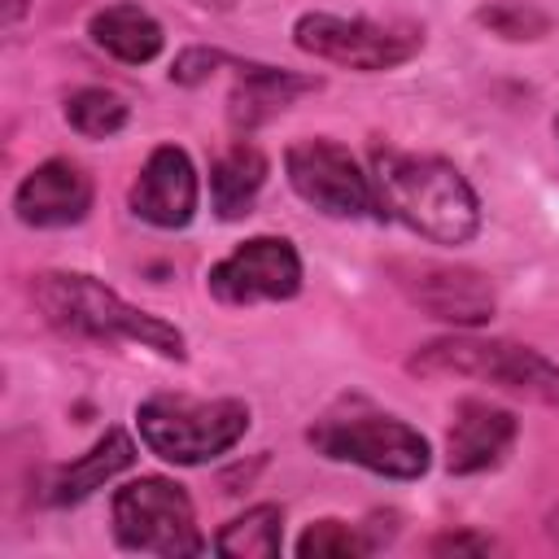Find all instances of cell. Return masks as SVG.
I'll return each instance as SVG.
<instances>
[{
  "label": "cell",
  "instance_id": "cell-1",
  "mask_svg": "<svg viewBox=\"0 0 559 559\" xmlns=\"http://www.w3.org/2000/svg\"><path fill=\"white\" fill-rule=\"evenodd\" d=\"M371 188H376V210L406 223L424 240L467 245L480 227V201L472 183L459 175V166L441 157L376 148Z\"/></svg>",
  "mask_w": 559,
  "mask_h": 559
},
{
  "label": "cell",
  "instance_id": "cell-2",
  "mask_svg": "<svg viewBox=\"0 0 559 559\" xmlns=\"http://www.w3.org/2000/svg\"><path fill=\"white\" fill-rule=\"evenodd\" d=\"M31 297L39 306V314L57 332H66V336H83V341H135L144 349H157L162 358H183L179 328H170L157 314L135 310L114 288H105L96 275H83V271H44V275H35Z\"/></svg>",
  "mask_w": 559,
  "mask_h": 559
},
{
  "label": "cell",
  "instance_id": "cell-3",
  "mask_svg": "<svg viewBox=\"0 0 559 559\" xmlns=\"http://www.w3.org/2000/svg\"><path fill=\"white\" fill-rule=\"evenodd\" d=\"M306 441L323 459L354 463V467H367V472L389 476V480H415L432 463L428 441L411 424H402L397 415L376 411L362 397H345L332 411H323L310 424Z\"/></svg>",
  "mask_w": 559,
  "mask_h": 559
},
{
  "label": "cell",
  "instance_id": "cell-4",
  "mask_svg": "<svg viewBox=\"0 0 559 559\" xmlns=\"http://www.w3.org/2000/svg\"><path fill=\"white\" fill-rule=\"evenodd\" d=\"M415 376H467V380H489L507 393H524L542 406H559V367L515 341L498 336H437L419 345L406 362Z\"/></svg>",
  "mask_w": 559,
  "mask_h": 559
},
{
  "label": "cell",
  "instance_id": "cell-5",
  "mask_svg": "<svg viewBox=\"0 0 559 559\" xmlns=\"http://www.w3.org/2000/svg\"><path fill=\"white\" fill-rule=\"evenodd\" d=\"M135 424L144 445L179 467H197L210 463L218 454H227L245 428H249V406L236 397H183V393H153L135 406Z\"/></svg>",
  "mask_w": 559,
  "mask_h": 559
},
{
  "label": "cell",
  "instance_id": "cell-6",
  "mask_svg": "<svg viewBox=\"0 0 559 559\" xmlns=\"http://www.w3.org/2000/svg\"><path fill=\"white\" fill-rule=\"evenodd\" d=\"M114 537L122 550L162 559H188L205 550L192 498L166 476H140L114 493Z\"/></svg>",
  "mask_w": 559,
  "mask_h": 559
},
{
  "label": "cell",
  "instance_id": "cell-7",
  "mask_svg": "<svg viewBox=\"0 0 559 559\" xmlns=\"http://www.w3.org/2000/svg\"><path fill=\"white\" fill-rule=\"evenodd\" d=\"M293 44L319 61L349 70H393L424 48V31L406 22H371V17H336V13H301L293 22Z\"/></svg>",
  "mask_w": 559,
  "mask_h": 559
},
{
  "label": "cell",
  "instance_id": "cell-8",
  "mask_svg": "<svg viewBox=\"0 0 559 559\" xmlns=\"http://www.w3.org/2000/svg\"><path fill=\"white\" fill-rule=\"evenodd\" d=\"M284 170H288L293 192L306 205H314L319 214H328V218H362V214L376 210L371 179L358 170V162L349 157V148L336 144V140L314 135V140L288 144Z\"/></svg>",
  "mask_w": 559,
  "mask_h": 559
},
{
  "label": "cell",
  "instance_id": "cell-9",
  "mask_svg": "<svg viewBox=\"0 0 559 559\" xmlns=\"http://www.w3.org/2000/svg\"><path fill=\"white\" fill-rule=\"evenodd\" d=\"M205 284L223 306L288 301L301 288V258L284 236H249L223 262L210 266Z\"/></svg>",
  "mask_w": 559,
  "mask_h": 559
},
{
  "label": "cell",
  "instance_id": "cell-10",
  "mask_svg": "<svg viewBox=\"0 0 559 559\" xmlns=\"http://www.w3.org/2000/svg\"><path fill=\"white\" fill-rule=\"evenodd\" d=\"M393 275H397V288H402L419 310H428V314L441 319V323L480 328V323H489L493 310H498L493 284H489L480 271H472V266H450V262H397Z\"/></svg>",
  "mask_w": 559,
  "mask_h": 559
},
{
  "label": "cell",
  "instance_id": "cell-11",
  "mask_svg": "<svg viewBox=\"0 0 559 559\" xmlns=\"http://www.w3.org/2000/svg\"><path fill=\"white\" fill-rule=\"evenodd\" d=\"M131 214L162 227V231H175V227H188L192 214H197V170H192V157L175 144H157L140 170V179L131 183Z\"/></svg>",
  "mask_w": 559,
  "mask_h": 559
},
{
  "label": "cell",
  "instance_id": "cell-12",
  "mask_svg": "<svg viewBox=\"0 0 559 559\" xmlns=\"http://www.w3.org/2000/svg\"><path fill=\"white\" fill-rule=\"evenodd\" d=\"M13 210L26 227H70L92 210V179L74 162L48 157L17 183Z\"/></svg>",
  "mask_w": 559,
  "mask_h": 559
},
{
  "label": "cell",
  "instance_id": "cell-13",
  "mask_svg": "<svg viewBox=\"0 0 559 559\" xmlns=\"http://www.w3.org/2000/svg\"><path fill=\"white\" fill-rule=\"evenodd\" d=\"M515 415L493 406V402H480V397H463L454 406V424L445 432V467L454 476H472V472H485L493 467L507 445L515 441Z\"/></svg>",
  "mask_w": 559,
  "mask_h": 559
},
{
  "label": "cell",
  "instance_id": "cell-14",
  "mask_svg": "<svg viewBox=\"0 0 559 559\" xmlns=\"http://www.w3.org/2000/svg\"><path fill=\"white\" fill-rule=\"evenodd\" d=\"M135 463V445H131V437L122 432V428H109L83 459H74L70 467H61L57 476H52V485H48V502L52 507H70V502H83V498H92L96 489H105V480H114L118 472H127Z\"/></svg>",
  "mask_w": 559,
  "mask_h": 559
},
{
  "label": "cell",
  "instance_id": "cell-15",
  "mask_svg": "<svg viewBox=\"0 0 559 559\" xmlns=\"http://www.w3.org/2000/svg\"><path fill=\"white\" fill-rule=\"evenodd\" d=\"M87 35L96 48H105L109 57L127 61V66H144L162 52V26L153 13H144L140 4H109L100 13H92Z\"/></svg>",
  "mask_w": 559,
  "mask_h": 559
},
{
  "label": "cell",
  "instance_id": "cell-16",
  "mask_svg": "<svg viewBox=\"0 0 559 559\" xmlns=\"http://www.w3.org/2000/svg\"><path fill=\"white\" fill-rule=\"evenodd\" d=\"M266 183V157L258 144H231L214 166H210V201H214V214L218 218H240L249 214L253 197L262 192Z\"/></svg>",
  "mask_w": 559,
  "mask_h": 559
},
{
  "label": "cell",
  "instance_id": "cell-17",
  "mask_svg": "<svg viewBox=\"0 0 559 559\" xmlns=\"http://www.w3.org/2000/svg\"><path fill=\"white\" fill-rule=\"evenodd\" d=\"M240 83L231 92V122L236 127H258L262 118H271L275 109H284L293 96L319 87L314 79H301V74H288V70H271V66H236Z\"/></svg>",
  "mask_w": 559,
  "mask_h": 559
},
{
  "label": "cell",
  "instance_id": "cell-18",
  "mask_svg": "<svg viewBox=\"0 0 559 559\" xmlns=\"http://www.w3.org/2000/svg\"><path fill=\"white\" fill-rule=\"evenodd\" d=\"M284 524V515H280V507H271V502H262V507H249L245 515H236L231 524H223V533L214 537V550L218 555H227V559H271V555H280V528Z\"/></svg>",
  "mask_w": 559,
  "mask_h": 559
},
{
  "label": "cell",
  "instance_id": "cell-19",
  "mask_svg": "<svg viewBox=\"0 0 559 559\" xmlns=\"http://www.w3.org/2000/svg\"><path fill=\"white\" fill-rule=\"evenodd\" d=\"M66 122L87 135V140H105L114 131H122L127 122V100L109 87H79L70 100H66Z\"/></svg>",
  "mask_w": 559,
  "mask_h": 559
},
{
  "label": "cell",
  "instance_id": "cell-20",
  "mask_svg": "<svg viewBox=\"0 0 559 559\" xmlns=\"http://www.w3.org/2000/svg\"><path fill=\"white\" fill-rule=\"evenodd\" d=\"M367 550H376V537H367L358 524H345V520H314L297 537L301 559H354Z\"/></svg>",
  "mask_w": 559,
  "mask_h": 559
},
{
  "label": "cell",
  "instance_id": "cell-21",
  "mask_svg": "<svg viewBox=\"0 0 559 559\" xmlns=\"http://www.w3.org/2000/svg\"><path fill=\"white\" fill-rule=\"evenodd\" d=\"M480 26H489L493 35L502 39H542L550 31V17L533 4H520V0H498V4H485L476 13Z\"/></svg>",
  "mask_w": 559,
  "mask_h": 559
},
{
  "label": "cell",
  "instance_id": "cell-22",
  "mask_svg": "<svg viewBox=\"0 0 559 559\" xmlns=\"http://www.w3.org/2000/svg\"><path fill=\"white\" fill-rule=\"evenodd\" d=\"M223 61H227L223 52H210V48H188V52H179V57H175L170 79H175V83H183V87H192V83L210 79V74H214V66H223Z\"/></svg>",
  "mask_w": 559,
  "mask_h": 559
},
{
  "label": "cell",
  "instance_id": "cell-23",
  "mask_svg": "<svg viewBox=\"0 0 559 559\" xmlns=\"http://www.w3.org/2000/svg\"><path fill=\"white\" fill-rule=\"evenodd\" d=\"M493 542L476 537V533H441L432 537V555H489Z\"/></svg>",
  "mask_w": 559,
  "mask_h": 559
},
{
  "label": "cell",
  "instance_id": "cell-24",
  "mask_svg": "<svg viewBox=\"0 0 559 559\" xmlns=\"http://www.w3.org/2000/svg\"><path fill=\"white\" fill-rule=\"evenodd\" d=\"M546 533H550V542H559V507L546 515Z\"/></svg>",
  "mask_w": 559,
  "mask_h": 559
},
{
  "label": "cell",
  "instance_id": "cell-25",
  "mask_svg": "<svg viewBox=\"0 0 559 559\" xmlns=\"http://www.w3.org/2000/svg\"><path fill=\"white\" fill-rule=\"evenodd\" d=\"M555 140H559V118H555Z\"/></svg>",
  "mask_w": 559,
  "mask_h": 559
}]
</instances>
